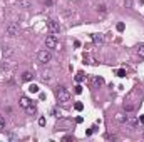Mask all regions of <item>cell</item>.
Segmentation results:
<instances>
[{
    "label": "cell",
    "instance_id": "e0dca14e",
    "mask_svg": "<svg viewBox=\"0 0 144 142\" xmlns=\"http://www.w3.org/2000/svg\"><path fill=\"white\" fill-rule=\"evenodd\" d=\"M82 80H84V74H82V72H79V74L75 75V82H82Z\"/></svg>",
    "mask_w": 144,
    "mask_h": 142
},
{
    "label": "cell",
    "instance_id": "7a4b0ae2",
    "mask_svg": "<svg viewBox=\"0 0 144 142\" xmlns=\"http://www.w3.org/2000/svg\"><path fill=\"white\" fill-rule=\"evenodd\" d=\"M37 59H39V62L47 64V62H50V60H52V54L49 52L47 49H44V50H40V52L37 54Z\"/></svg>",
    "mask_w": 144,
    "mask_h": 142
},
{
    "label": "cell",
    "instance_id": "ffe728a7",
    "mask_svg": "<svg viewBox=\"0 0 144 142\" xmlns=\"http://www.w3.org/2000/svg\"><path fill=\"white\" fill-rule=\"evenodd\" d=\"M126 124H129V125H132V127H134V125H136L137 122L134 120V119H126Z\"/></svg>",
    "mask_w": 144,
    "mask_h": 142
},
{
    "label": "cell",
    "instance_id": "9c48e42d",
    "mask_svg": "<svg viewBox=\"0 0 144 142\" xmlns=\"http://www.w3.org/2000/svg\"><path fill=\"white\" fill-rule=\"evenodd\" d=\"M102 84H104V79H102V77H94L92 79V87H99Z\"/></svg>",
    "mask_w": 144,
    "mask_h": 142
},
{
    "label": "cell",
    "instance_id": "83f0119b",
    "mask_svg": "<svg viewBox=\"0 0 144 142\" xmlns=\"http://www.w3.org/2000/svg\"><path fill=\"white\" fill-rule=\"evenodd\" d=\"M142 137H144V134H142Z\"/></svg>",
    "mask_w": 144,
    "mask_h": 142
},
{
    "label": "cell",
    "instance_id": "d6986e66",
    "mask_svg": "<svg viewBox=\"0 0 144 142\" xmlns=\"http://www.w3.org/2000/svg\"><path fill=\"white\" fill-rule=\"evenodd\" d=\"M124 7L126 8H131L132 7V0H124Z\"/></svg>",
    "mask_w": 144,
    "mask_h": 142
},
{
    "label": "cell",
    "instance_id": "603a6c76",
    "mask_svg": "<svg viewBox=\"0 0 144 142\" xmlns=\"http://www.w3.org/2000/svg\"><path fill=\"white\" fill-rule=\"evenodd\" d=\"M116 29H117L119 32H122V30H124V24H122V22H121V24H117V27H116Z\"/></svg>",
    "mask_w": 144,
    "mask_h": 142
},
{
    "label": "cell",
    "instance_id": "3957f363",
    "mask_svg": "<svg viewBox=\"0 0 144 142\" xmlns=\"http://www.w3.org/2000/svg\"><path fill=\"white\" fill-rule=\"evenodd\" d=\"M57 45H59V42H57L55 34H50L45 37V47L47 49H57Z\"/></svg>",
    "mask_w": 144,
    "mask_h": 142
},
{
    "label": "cell",
    "instance_id": "cb8c5ba5",
    "mask_svg": "<svg viewBox=\"0 0 144 142\" xmlns=\"http://www.w3.org/2000/svg\"><path fill=\"white\" fill-rule=\"evenodd\" d=\"M99 12H102V13L106 12V5H104V3H101V5H99Z\"/></svg>",
    "mask_w": 144,
    "mask_h": 142
},
{
    "label": "cell",
    "instance_id": "6da1fadb",
    "mask_svg": "<svg viewBox=\"0 0 144 142\" xmlns=\"http://www.w3.org/2000/svg\"><path fill=\"white\" fill-rule=\"evenodd\" d=\"M55 99H57V102L65 104V102H69V100H70V92L65 89L64 85H59L55 89Z\"/></svg>",
    "mask_w": 144,
    "mask_h": 142
},
{
    "label": "cell",
    "instance_id": "7c38bea8",
    "mask_svg": "<svg viewBox=\"0 0 144 142\" xmlns=\"http://www.w3.org/2000/svg\"><path fill=\"white\" fill-rule=\"evenodd\" d=\"M39 90H40V89H39V85H37V84H30V85H29V92H32V94H39Z\"/></svg>",
    "mask_w": 144,
    "mask_h": 142
},
{
    "label": "cell",
    "instance_id": "4316f807",
    "mask_svg": "<svg viewBox=\"0 0 144 142\" xmlns=\"http://www.w3.org/2000/svg\"><path fill=\"white\" fill-rule=\"evenodd\" d=\"M139 120H141V124H144V115H141V117H139Z\"/></svg>",
    "mask_w": 144,
    "mask_h": 142
},
{
    "label": "cell",
    "instance_id": "44dd1931",
    "mask_svg": "<svg viewBox=\"0 0 144 142\" xmlns=\"http://www.w3.org/2000/svg\"><path fill=\"white\" fill-rule=\"evenodd\" d=\"M74 92L77 94V95H79V94H82V85H75V90H74Z\"/></svg>",
    "mask_w": 144,
    "mask_h": 142
},
{
    "label": "cell",
    "instance_id": "277c9868",
    "mask_svg": "<svg viewBox=\"0 0 144 142\" xmlns=\"http://www.w3.org/2000/svg\"><path fill=\"white\" fill-rule=\"evenodd\" d=\"M47 29L50 34H59V30H60V25H59V22H55L54 19H49L47 20Z\"/></svg>",
    "mask_w": 144,
    "mask_h": 142
},
{
    "label": "cell",
    "instance_id": "2e32d148",
    "mask_svg": "<svg viewBox=\"0 0 144 142\" xmlns=\"http://www.w3.org/2000/svg\"><path fill=\"white\" fill-rule=\"evenodd\" d=\"M116 119H117L119 122H124V124H126V119H127V117H126L124 114H117V115H116Z\"/></svg>",
    "mask_w": 144,
    "mask_h": 142
},
{
    "label": "cell",
    "instance_id": "4fadbf2b",
    "mask_svg": "<svg viewBox=\"0 0 144 142\" xmlns=\"http://www.w3.org/2000/svg\"><path fill=\"white\" fill-rule=\"evenodd\" d=\"M137 57L141 59V60H144V45H141V47L137 49Z\"/></svg>",
    "mask_w": 144,
    "mask_h": 142
},
{
    "label": "cell",
    "instance_id": "8fae6325",
    "mask_svg": "<svg viewBox=\"0 0 144 142\" xmlns=\"http://www.w3.org/2000/svg\"><path fill=\"white\" fill-rule=\"evenodd\" d=\"M32 72H24V74H22V80H25V82H30L32 80Z\"/></svg>",
    "mask_w": 144,
    "mask_h": 142
},
{
    "label": "cell",
    "instance_id": "ba28073f",
    "mask_svg": "<svg viewBox=\"0 0 144 142\" xmlns=\"http://www.w3.org/2000/svg\"><path fill=\"white\" fill-rule=\"evenodd\" d=\"M25 112H27V115H34V114L37 112V105H35V104H30L29 107L25 109Z\"/></svg>",
    "mask_w": 144,
    "mask_h": 142
},
{
    "label": "cell",
    "instance_id": "30bf717a",
    "mask_svg": "<svg viewBox=\"0 0 144 142\" xmlns=\"http://www.w3.org/2000/svg\"><path fill=\"white\" fill-rule=\"evenodd\" d=\"M17 2H19V5L22 8H29L30 5H32V2H30V0H17Z\"/></svg>",
    "mask_w": 144,
    "mask_h": 142
},
{
    "label": "cell",
    "instance_id": "8992f818",
    "mask_svg": "<svg viewBox=\"0 0 144 142\" xmlns=\"http://www.w3.org/2000/svg\"><path fill=\"white\" fill-rule=\"evenodd\" d=\"M20 107H24V109H27V107H29V105L30 104H32V102H30V99L29 97H25V95H24V97H20Z\"/></svg>",
    "mask_w": 144,
    "mask_h": 142
},
{
    "label": "cell",
    "instance_id": "5b68a950",
    "mask_svg": "<svg viewBox=\"0 0 144 142\" xmlns=\"http://www.w3.org/2000/svg\"><path fill=\"white\" fill-rule=\"evenodd\" d=\"M7 35H10V37L19 35V24H8L7 25Z\"/></svg>",
    "mask_w": 144,
    "mask_h": 142
},
{
    "label": "cell",
    "instance_id": "484cf974",
    "mask_svg": "<svg viewBox=\"0 0 144 142\" xmlns=\"http://www.w3.org/2000/svg\"><path fill=\"white\" fill-rule=\"evenodd\" d=\"M39 125H45V119H44V117L39 119Z\"/></svg>",
    "mask_w": 144,
    "mask_h": 142
},
{
    "label": "cell",
    "instance_id": "d4e9b609",
    "mask_svg": "<svg viewBox=\"0 0 144 142\" xmlns=\"http://www.w3.org/2000/svg\"><path fill=\"white\" fill-rule=\"evenodd\" d=\"M94 130H96V127H91V129L85 132V134H87V135H92V134H94Z\"/></svg>",
    "mask_w": 144,
    "mask_h": 142
},
{
    "label": "cell",
    "instance_id": "52a82bcc",
    "mask_svg": "<svg viewBox=\"0 0 144 142\" xmlns=\"http://www.w3.org/2000/svg\"><path fill=\"white\" fill-rule=\"evenodd\" d=\"M92 40H94V44L101 45L102 42H104V37H102V34H92Z\"/></svg>",
    "mask_w": 144,
    "mask_h": 142
},
{
    "label": "cell",
    "instance_id": "5bb4252c",
    "mask_svg": "<svg viewBox=\"0 0 144 142\" xmlns=\"http://www.w3.org/2000/svg\"><path fill=\"white\" fill-rule=\"evenodd\" d=\"M124 111L126 112H132L134 111V105L132 104H124Z\"/></svg>",
    "mask_w": 144,
    "mask_h": 142
},
{
    "label": "cell",
    "instance_id": "ac0fdd59",
    "mask_svg": "<svg viewBox=\"0 0 144 142\" xmlns=\"http://www.w3.org/2000/svg\"><path fill=\"white\" fill-rule=\"evenodd\" d=\"M116 74H117V77H126V70H124V69H119Z\"/></svg>",
    "mask_w": 144,
    "mask_h": 142
},
{
    "label": "cell",
    "instance_id": "9a60e30c",
    "mask_svg": "<svg viewBox=\"0 0 144 142\" xmlns=\"http://www.w3.org/2000/svg\"><path fill=\"white\" fill-rule=\"evenodd\" d=\"M74 109H75V111H79V112H80V111L84 109V104H82V102H75V104H74Z\"/></svg>",
    "mask_w": 144,
    "mask_h": 142
},
{
    "label": "cell",
    "instance_id": "7402d4cb",
    "mask_svg": "<svg viewBox=\"0 0 144 142\" xmlns=\"http://www.w3.org/2000/svg\"><path fill=\"white\" fill-rule=\"evenodd\" d=\"M3 127H5V119L0 115V129H3Z\"/></svg>",
    "mask_w": 144,
    "mask_h": 142
}]
</instances>
